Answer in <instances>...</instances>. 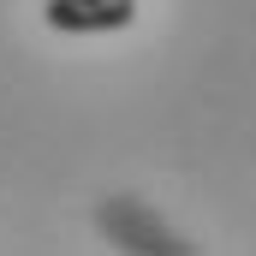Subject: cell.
<instances>
[{
	"instance_id": "obj_1",
	"label": "cell",
	"mask_w": 256,
	"mask_h": 256,
	"mask_svg": "<svg viewBox=\"0 0 256 256\" xmlns=\"http://www.w3.org/2000/svg\"><path fill=\"white\" fill-rule=\"evenodd\" d=\"M42 18L60 36H102V30H126L137 18V0H48Z\"/></svg>"
},
{
	"instance_id": "obj_2",
	"label": "cell",
	"mask_w": 256,
	"mask_h": 256,
	"mask_svg": "<svg viewBox=\"0 0 256 256\" xmlns=\"http://www.w3.org/2000/svg\"><path fill=\"white\" fill-rule=\"evenodd\" d=\"M102 226L114 232V244H126V250H191V244H179L161 220H149V208L137 202V196H114V202H102Z\"/></svg>"
}]
</instances>
